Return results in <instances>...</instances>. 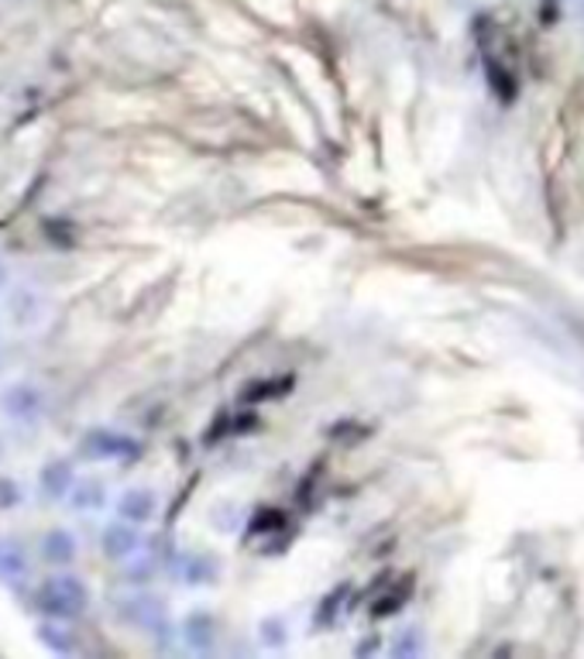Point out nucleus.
Returning <instances> with one entry per match:
<instances>
[{
  "instance_id": "f257e3e1",
  "label": "nucleus",
  "mask_w": 584,
  "mask_h": 659,
  "mask_svg": "<svg viewBox=\"0 0 584 659\" xmlns=\"http://www.w3.org/2000/svg\"><path fill=\"white\" fill-rule=\"evenodd\" d=\"M35 604L45 618H62V622H80L90 612V588L83 577L76 574H53L45 577L38 591H35Z\"/></svg>"
},
{
  "instance_id": "f03ea898",
  "label": "nucleus",
  "mask_w": 584,
  "mask_h": 659,
  "mask_svg": "<svg viewBox=\"0 0 584 659\" xmlns=\"http://www.w3.org/2000/svg\"><path fill=\"white\" fill-rule=\"evenodd\" d=\"M0 413L14 426H35L45 416V395L35 382H14L0 392Z\"/></svg>"
},
{
  "instance_id": "7ed1b4c3",
  "label": "nucleus",
  "mask_w": 584,
  "mask_h": 659,
  "mask_svg": "<svg viewBox=\"0 0 584 659\" xmlns=\"http://www.w3.org/2000/svg\"><path fill=\"white\" fill-rule=\"evenodd\" d=\"M138 440L128 433H117V429H90V433L80 440V453L87 461H131L138 458Z\"/></svg>"
},
{
  "instance_id": "20e7f679",
  "label": "nucleus",
  "mask_w": 584,
  "mask_h": 659,
  "mask_svg": "<svg viewBox=\"0 0 584 659\" xmlns=\"http://www.w3.org/2000/svg\"><path fill=\"white\" fill-rule=\"evenodd\" d=\"M100 550H104V556L114 564L135 560V556L141 553V525H135L128 519L107 522L104 532H100Z\"/></svg>"
},
{
  "instance_id": "39448f33",
  "label": "nucleus",
  "mask_w": 584,
  "mask_h": 659,
  "mask_svg": "<svg viewBox=\"0 0 584 659\" xmlns=\"http://www.w3.org/2000/svg\"><path fill=\"white\" fill-rule=\"evenodd\" d=\"M117 612L128 625H135L141 632H151V636H156V632H165V604L159 598H151V594L124 598Z\"/></svg>"
},
{
  "instance_id": "423d86ee",
  "label": "nucleus",
  "mask_w": 584,
  "mask_h": 659,
  "mask_svg": "<svg viewBox=\"0 0 584 659\" xmlns=\"http://www.w3.org/2000/svg\"><path fill=\"white\" fill-rule=\"evenodd\" d=\"M180 636L190 652H199V656L214 652L217 649V615L207 612V608H193L180 625Z\"/></svg>"
},
{
  "instance_id": "0eeeda50",
  "label": "nucleus",
  "mask_w": 584,
  "mask_h": 659,
  "mask_svg": "<svg viewBox=\"0 0 584 659\" xmlns=\"http://www.w3.org/2000/svg\"><path fill=\"white\" fill-rule=\"evenodd\" d=\"M38 556L48 567L66 570V567H72L76 560H80V540H76L72 529H62V525L48 529L42 536V543H38Z\"/></svg>"
},
{
  "instance_id": "6e6552de",
  "label": "nucleus",
  "mask_w": 584,
  "mask_h": 659,
  "mask_svg": "<svg viewBox=\"0 0 584 659\" xmlns=\"http://www.w3.org/2000/svg\"><path fill=\"white\" fill-rule=\"evenodd\" d=\"M156 512H159V495L151 488L138 485V488L121 492V498H117V519H128L135 525H148L156 519Z\"/></svg>"
},
{
  "instance_id": "1a4fd4ad",
  "label": "nucleus",
  "mask_w": 584,
  "mask_h": 659,
  "mask_svg": "<svg viewBox=\"0 0 584 659\" xmlns=\"http://www.w3.org/2000/svg\"><path fill=\"white\" fill-rule=\"evenodd\" d=\"M72 485H76V467H72V461H66V458L48 461V464L38 471V488H42V495H45L48 501L69 498Z\"/></svg>"
},
{
  "instance_id": "9d476101",
  "label": "nucleus",
  "mask_w": 584,
  "mask_h": 659,
  "mask_svg": "<svg viewBox=\"0 0 584 659\" xmlns=\"http://www.w3.org/2000/svg\"><path fill=\"white\" fill-rule=\"evenodd\" d=\"M66 501H69L72 512H83V516L104 512L107 509V485L100 477H76V485H72Z\"/></svg>"
},
{
  "instance_id": "9b49d317",
  "label": "nucleus",
  "mask_w": 584,
  "mask_h": 659,
  "mask_svg": "<svg viewBox=\"0 0 584 659\" xmlns=\"http://www.w3.org/2000/svg\"><path fill=\"white\" fill-rule=\"evenodd\" d=\"M180 577L190 588H210L220 577V560L210 553H186L180 560Z\"/></svg>"
},
{
  "instance_id": "f8f14e48",
  "label": "nucleus",
  "mask_w": 584,
  "mask_h": 659,
  "mask_svg": "<svg viewBox=\"0 0 584 659\" xmlns=\"http://www.w3.org/2000/svg\"><path fill=\"white\" fill-rule=\"evenodd\" d=\"M28 574H32V560H28V553L21 550V543L0 540V580H8V585H21Z\"/></svg>"
},
{
  "instance_id": "ddd939ff",
  "label": "nucleus",
  "mask_w": 584,
  "mask_h": 659,
  "mask_svg": "<svg viewBox=\"0 0 584 659\" xmlns=\"http://www.w3.org/2000/svg\"><path fill=\"white\" fill-rule=\"evenodd\" d=\"M38 643H42L48 652H59V656L76 652V636H72L69 622H62V618H45V622L38 625Z\"/></svg>"
},
{
  "instance_id": "4468645a",
  "label": "nucleus",
  "mask_w": 584,
  "mask_h": 659,
  "mask_svg": "<svg viewBox=\"0 0 584 659\" xmlns=\"http://www.w3.org/2000/svg\"><path fill=\"white\" fill-rule=\"evenodd\" d=\"M42 313H45V302H42V296H38L35 289H18V292L11 296V320H14L18 326L38 323Z\"/></svg>"
},
{
  "instance_id": "2eb2a0df",
  "label": "nucleus",
  "mask_w": 584,
  "mask_h": 659,
  "mask_svg": "<svg viewBox=\"0 0 584 659\" xmlns=\"http://www.w3.org/2000/svg\"><path fill=\"white\" fill-rule=\"evenodd\" d=\"M289 639H293V632H289V622H286V618L268 615V618H262V622H259V643H262L268 652L286 649V646H289Z\"/></svg>"
},
{
  "instance_id": "dca6fc26",
  "label": "nucleus",
  "mask_w": 584,
  "mask_h": 659,
  "mask_svg": "<svg viewBox=\"0 0 584 659\" xmlns=\"http://www.w3.org/2000/svg\"><path fill=\"white\" fill-rule=\"evenodd\" d=\"M423 652H426V643H423V632L420 628H402L399 636H396V643H392V656L413 659V656H423Z\"/></svg>"
},
{
  "instance_id": "f3484780",
  "label": "nucleus",
  "mask_w": 584,
  "mask_h": 659,
  "mask_svg": "<svg viewBox=\"0 0 584 659\" xmlns=\"http://www.w3.org/2000/svg\"><path fill=\"white\" fill-rule=\"evenodd\" d=\"M21 505H24L21 481H14V477H8V474H0V512H14V509H21Z\"/></svg>"
},
{
  "instance_id": "a211bd4d",
  "label": "nucleus",
  "mask_w": 584,
  "mask_h": 659,
  "mask_svg": "<svg viewBox=\"0 0 584 659\" xmlns=\"http://www.w3.org/2000/svg\"><path fill=\"white\" fill-rule=\"evenodd\" d=\"M8 282H11V271H8L4 258H0V292H4V289H8Z\"/></svg>"
}]
</instances>
